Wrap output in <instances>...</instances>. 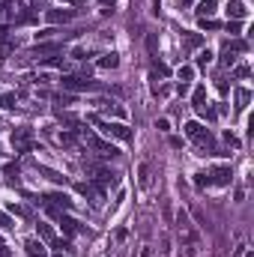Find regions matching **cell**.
Instances as JSON below:
<instances>
[{
	"label": "cell",
	"instance_id": "obj_1",
	"mask_svg": "<svg viewBox=\"0 0 254 257\" xmlns=\"http://www.w3.org/2000/svg\"><path fill=\"white\" fill-rule=\"evenodd\" d=\"M176 230H179V239L186 242V251H189V257H195L198 251H200V236L192 230V222H189V215L179 209V215H176Z\"/></svg>",
	"mask_w": 254,
	"mask_h": 257
},
{
	"label": "cell",
	"instance_id": "obj_2",
	"mask_svg": "<svg viewBox=\"0 0 254 257\" xmlns=\"http://www.w3.org/2000/svg\"><path fill=\"white\" fill-rule=\"evenodd\" d=\"M230 179H233V171L230 165H219V168H212L209 173H198L195 182L200 189H209V186H230Z\"/></svg>",
	"mask_w": 254,
	"mask_h": 257
},
{
	"label": "cell",
	"instance_id": "obj_3",
	"mask_svg": "<svg viewBox=\"0 0 254 257\" xmlns=\"http://www.w3.org/2000/svg\"><path fill=\"white\" fill-rule=\"evenodd\" d=\"M183 129H186V135H189V138H192V141L200 146V150H209L212 156H225V153L219 150V146L212 143V135H209V129H203L200 123H195V120H192V123H186Z\"/></svg>",
	"mask_w": 254,
	"mask_h": 257
},
{
	"label": "cell",
	"instance_id": "obj_4",
	"mask_svg": "<svg viewBox=\"0 0 254 257\" xmlns=\"http://www.w3.org/2000/svg\"><path fill=\"white\" fill-rule=\"evenodd\" d=\"M81 141L90 146V150H96L102 159H117V156H120V150H117V146H114L111 141H102V138H96L90 129H81Z\"/></svg>",
	"mask_w": 254,
	"mask_h": 257
},
{
	"label": "cell",
	"instance_id": "obj_5",
	"mask_svg": "<svg viewBox=\"0 0 254 257\" xmlns=\"http://www.w3.org/2000/svg\"><path fill=\"white\" fill-rule=\"evenodd\" d=\"M90 120H93V123L108 135V138H117V141H126V143L135 138V132H132L126 123H108V120H102V117H96V114H90Z\"/></svg>",
	"mask_w": 254,
	"mask_h": 257
},
{
	"label": "cell",
	"instance_id": "obj_6",
	"mask_svg": "<svg viewBox=\"0 0 254 257\" xmlns=\"http://www.w3.org/2000/svg\"><path fill=\"white\" fill-rule=\"evenodd\" d=\"M60 84H63V90H72V93H90V90H99L96 81L81 78V75H66V78H60Z\"/></svg>",
	"mask_w": 254,
	"mask_h": 257
},
{
	"label": "cell",
	"instance_id": "obj_7",
	"mask_svg": "<svg viewBox=\"0 0 254 257\" xmlns=\"http://www.w3.org/2000/svg\"><path fill=\"white\" fill-rule=\"evenodd\" d=\"M12 146H15V153H30L33 150V132L30 129H15L12 132Z\"/></svg>",
	"mask_w": 254,
	"mask_h": 257
},
{
	"label": "cell",
	"instance_id": "obj_8",
	"mask_svg": "<svg viewBox=\"0 0 254 257\" xmlns=\"http://www.w3.org/2000/svg\"><path fill=\"white\" fill-rule=\"evenodd\" d=\"M227 15H230V21H242L248 15V3L245 0H227Z\"/></svg>",
	"mask_w": 254,
	"mask_h": 257
},
{
	"label": "cell",
	"instance_id": "obj_9",
	"mask_svg": "<svg viewBox=\"0 0 254 257\" xmlns=\"http://www.w3.org/2000/svg\"><path fill=\"white\" fill-rule=\"evenodd\" d=\"M45 18H48L51 24H66V21L75 18V9H48Z\"/></svg>",
	"mask_w": 254,
	"mask_h": 257
},
{
	"label": "cell",
	"instance_id": "obj_10",
	"mask_svg": "<svg viewBox=\"0 0 254 257\" xmlns=\"http://www.w3.org/2000/svg\"><path fill=\"white\" fill-rule=\"evenodd\" d=\"M45 203H51V206H63V209H72V206H75V203H72V198L69 195H60V192H51L48 198H45Z\"/></svg>",
	"mask_w": 254,
	"mask_h": 257
},
{
	"label": "cell",
	"instance_id": "obj_11",
	"mask_svg": "<svg viewBox=\"0 0 254 257\" xmlns=\"http://www.w3.org/2000/svg\"><path fill=\"white\" fill-rule=\"evenodd\" d=\"M24 251H27V257H48V248L39 239H27L24 242Z\"/></svg>",
	"mask_w": 254,
	"mask_h": 257
},
{
	"label": "cell",
	"instance_id": "obj_12",
	"mask_svg": "<svg viewBox=\"0 0 254 257\" xmlns=\"http://www.w3.org/2000/svg\"><path fill=\"white\" fill-rule=\"evenodd\" d=\"M102 111H108V114H114V117H126V108L123 105H117V102H108V99H99L96 102Z\"/></svg>",
	"mask_w": 254,
	"mask_h": 257
},
{
	"label": "cell",
	"instance_id": "obj_13",
	"mask_svg": "<svg viewBox=\"0 0 254 257\" xmlns=\"http://www.w3.org/2000/svg\"><path fill=\"white\" fill-rule=\"evenodd\" d=\"M215 9H219V0H200V3H198V15L200 18H209Z\"/></svg>",
	"mask_w": 254,
	"mask_h": 257
},
{
	"label": "cell",
	"instance_id": "obj_14",
	"mask_svg": "<svg viewBox=\"0 0 254 257\" xmlns=\"http://www.w3.org/2000/svg\"><path fill=\"white\" fill-rule=\"evenodd\" d=\"M54 51H60V45H57V42H45V45H39V42H36L33 57H45V54H54Z\"/></svg>",
	"mask_w": 254,
	"mask_h": 257
},
{
	"label": "cell",
	"instance_id": "obj_15",
	"mask_svg": "<svg viewBox=\"0 0 254 257\" xmlns=\"http://www.w3.org/2000/svg\"><path fill=\"white\" fill-rule=\"evenodd\" d=\"M120 66V54H105V57H99V69H117Z\"/></svg>",
	"mask_w": 254,
	"mask_h": 257
},
{
	"label": "cell",
	"instance_id": "obj_16",
	"mask_svg": "<svg viewBox=\"0 0 254 257\" xmlns=\"http://www.w3.org/2000/svg\"><path fill=\"white\" fill-rule=\"evenodd\" d=\"M183 45H186V48H200V45H203V36H200V33H186V36H183Z\"/></svg>",
	"mask_w": 254,
	"mask_h": 257
},
{
	"label": "cell",
	"instance_id": "obj_17",
	"mask_svg": "<svg viewBox=\"0 0 254 257\" xmlns=\"http://www.w3.org/2000/svg\"><path fill=\"white\" fill-rule=\"evenodd\" d=\"M176 78H179V84H189L195 78V66H179L176 69Z\"/></svg>",
	"mask_w": 254,
	"mask_h": 257
},
{
	"label": "cell",
	"instance_id": "obj_18",
	"mask_svg": "<svg viewBox=\"0 0 254 257\" xmlns=\"http://www.w3.org/2000/svg\"><path fill=\"white\" fill-rule=\"evenodd\" d=\"M39 173H42V176H48L51 182H60V186L66 182V176H63V173H57V171H51V168H45V165H39Z\"/></svg>",
	"mask_w": 254,
	"mask_h": 257
},
{
	"label": "cell",
	"instance_id": "obj_19",
	"mask_svg": "<svg viewBox=\"0 0 254 257\" xmlns=\"http://www.w3.org/2000/svg\"><path fill=\"white\" fill-rule=\"evenodd\" d=\"M36 233H39V236H42V239H45L48 245H51V242L57 239V236H54V230H51L48 225H42V222H39V225H36Z\"/></svg>",
	"mask_w": 254,
	"mask_h": 257
},
{
	"label": "cell",
	"instance_id": "obj_20",
	"mask_svg": "<svg viewBox=\"0 0 254 257\" xmlns=\"http://www.w3.org/2000/svg\"><path fill=\"white\" fill-rule=\"evenodd\" d=\"M225 51H230V54H239V51H248V45H245L242 39H230V42H225Z\"/></svg>",
	"mask_w": 254,
	"mask_h": 257
},
{
	"label": "cell",
	"instance_id": "obj_21",
	"mask_svg": "<svg viewBox=\"0 0 254 257\" xmlns=\"http://www.w3.org/2000/svg\"><path fill=\"white\" fill-rule=\"evenodd\" d=\"M236 111H245V108H248V102H251V93L248 90H236Z\"/></svg>",
	"mask_w": 254,
	"mask_h": 257
},
{
	"label": "cell",
	"instance_id": "obj_22",
	"mask_svg": "<svg viewBox=\"0 0 254 257\" xmlns=\"http://www.w3.org/2000/svg\"><path fill=\"white\" fill-rule=\"evenodd\" d=\"M192 102H195V108H203V105H206V90H203V87H195Z\"/></svg>",
	"mask_w": 254,
	"mask_h": 257
},
{
	"label": "cell",
	"instance_id": "obj_23",
	"mask_svg": "<svg viewBox=\"0 0 254 257\" xmlns=\"http://www.w3.org/2000/svg\"><path fill=\"white\" fill-rule=\"evenodd\" d=\"M138 179H141V189L150 186V165H141L138 168Z\"/></svg>",
	"mask_w": 254,
	"mask_h": 257
},
{
	"label": "cell",
	"instance_id": "obj_24",
	"mask_svg": "<svg viewBox=\"0 0 254 257\" xmlns=\"http://www.w3.org/2000/svg\"><path fill=\"white\" fill-rule=\"evenodd\" d=\"M57 141H60L63 146H75V143H78V135H75V132H60Z\"/></svg>",
	"mask_w": 254,
	"mask_h": 257
},
{
	"label": "cell",
	"instance_id": "obj_25",
	"mask_svg": "<svg viewBox=\"0 0 254 257\" xmlns=\"http://www.w3.org/2000/svg\"><path fill=\"white\" fill-rule=\"evenodd\" d=\"M0 108H3V111L15 108V93H0Z\"/></svg>",
	"mask_w": 254,
	"mask_h": 257
},
{
	"label": "cell",
	"instance_id": "obj_26",
	"mask_svg": "<svg viewBox=\"0 0 254 257\" xmlns=\"http://www.w3.org/2000/svg\"><path fill=\"white\" fill-rule=\"evenodd\" d=\"M143 45H147V51H150V54H156V51H159V36H156V33H147Z\"/></svg>",
	"mask_w": 254,
	"mask_h": 257
},
{
	"label": "cell",
	"instance_id": "obj_27",
	"mask_svg": "<svg viewBox=\"0 0 254 257\" xmlns=\"http://www.w3.org/2000/svg\"><path fill=\"white\" fill-rule=\"evenodd\" d=\"M212 57H215V54H212L209 48H203V51H198V57H195V60H198V66H209V63H212Z\"/></svg>",
	"mask_w": 254,
	"mask_h": 257
},
{
	"label": "cell",
	"instance_id": "obj_28",
	"mask_svg": "<svg viewBox=\"0 0 254 257\" xmlns=\"http://www.w3.org/2000/svg\"><path fill=\"white\" fill-rule=\"evenodd\" d=\"M198 114H200L203 120H215V117H219V111H215V108H206V105H203V108H198Z\"/></svg>",
	"mask_w": 254,
	"mask_h": 257
},
{
	"label": "cell",
	"instance_id": "obj_29",
	"mask_svg": "<svg viewBox=\"0 0 254 257\" xmlns=\"http://www.w3.org/2000/svg\"><path fill=\"white\" fill-rule=\"evenodd\" d=\"M3 173H6V179H15L18 176V165H3Z\"/></svg>",
	"mask_w": 254,
	"mask_h": 257
},
{
	"label": "cell",
	"instance_id": "obj_30",
	"mask_svg": "<svg viewBox=\"0 0 254 257\" xmlns=\"http://www.w3.org/2000/svg\"><path fill=\"white\" fill-rule=\"evenodd\" d=\"M222 24H215V21H209V18H200V30H219Z\"/></svg>",
	"mask_w": 254,
	"mask_h": 257
},
{
	"label": "cell",
	"instance_id": "obj_31",
	"mask_svg": "<svg viewBox=\"0 0 254 257\" xmlns=\"http://www.w3.org/2000/svg\"><path fill=\"white\" fill-rule=\"evenodd\" d=\"M42 66H63V57H42Z\"/></svg>",
	"mask_w": 254,
	"mask_h": 257
},
{
	"label": "cell",
	"instance_id": "obj_32",
	"mask_svg": "<svg viewBox=\"0 0 254 257\" xmlns=\"http://www.w3.org/2000/svg\"><path fill=\"white\" fill-rule=\"evenodd\" d=\"M156 129H159V132H170V120H165V117L156 120Z\"/></svg>",
	"mask_w": 254,
	"mask_h": 257
},
{
	"label": "cell",
	"instance_id": "obj_33",
	"mask_svg": "<svg viewBox=\"0 0 254 257\" xmlns=\"http://www.w3.org/2000/svg\"><path fill=\"white\" fill-rule=\"evenodd\" d=\"M153 69H156V72H159V75H170V69H168V66H165V63H159V60H156V63H153Z\"/></svg>",
	"mask_w": 254,
	"mask_h": 257
},
{
	"label": "cell",
	"instance_id": "obj_34",
	"mask_svg": "<svg viewBox=\"0 0 254 257\" xmlns=\"http://www.w3.org/2000/svg\"><path fill=\"white\" fill-rule=\"evenodd\" d=\"M236 63V57L230 54V51H225V57H222V66H233Z\"/></svg>",
	"mask_w": 254,
	"mask_h": 257
},
{
	"label": "cell",
	"instance_id": "obj_35",
	"mask_svg": "<svg viewBox=\"0 0 254 257\" xmlns=\"http://www.w3.org/2000/svg\"><path fill=\"white\" fill-rule=\"evenodd\" d=\"M0 228H12V218L6 212H0Z\"/></svg>",
	"mask_w": 254,
	"mask_h": 257
},
{
	"label": "cell",
	"instance_id": "obj_36",
	"mask_svg": "<svg viewBox=\"0 0 254 257\" xmlns=\"http://www.w3.org/2000/svg\"><path fill=\"white\" fill-rule=\"evenodd\" d=\"M225 141H227L230 146H239V141H236V135H233V132H225Z\"/></svg>",
	"mask_w": 254,
	"mask_h": 257
},
{
	"label": "cell",
	"instance_id": "obj_37",
	"mask_svg": "<svg viewBox=\"0 0 254 257\" xmlns=\"http://www.w3.org/2000/svg\"><path fill=\"white\" fill-rule=\"evenodd\" d=\"M57 30H39V33H36V39H48V36H54Z\"/></svg>",
	"mask_w": 254,
	"mask_h": 257
},
{
	"label": "cell",
	"instance_id": "obj_38",
	"mask_svg": "<svg viewBox=\"0 0 254 257\" xmlns=\"http://www.w3.org/2000/svg\"><path fill=\"white\" fill-rule=\"evenodd\" d=\"M236 75H239V78H248V75H251V69H248V66H239V69H236Z\"/></svg>",
	"mask_w": 254,
	"mask_h": 257
},
{
	"label": "cell",
	"instance_id": "obj_39",
	"mask_svg": "<svg viewBox=\"0 0 254 257\" xmlns=\"http://www.w3.org/2000/svg\"><path fill=\"white\" fill-rule=\"evenodd\" d=\"M227 30H230V33H239V30H242V24H239V21H230V24H227Z\"/></svg>",
	"mask_w": 254,
	"mask_h": 257
},
{
	"label": "cell",
	"instance_id": "obj_40",
	"mask_svg": "<svg viewBox=\"0 0 254 257\" xmlns=\"http://www.w3.org/2000/svg\"><path fill=\"white\" fill-rule=\"evenodd\" d=\"M227 90H230V84L225 78H219V93H227Z\"/></svg>",
	"mask_w": 254,
	"mask_h": 257
},
{
	"label": "cell",
	"instance_id": "obj_41",
	"mask_svg": "<svg viewBox=\"0 0 254 257\" xmlns=\"http://www.w3.org/2000/svg\"><path fill=\"white\" fill-rule=\"evenodd\" d=\"M0 257H9V248H6L3 242H0Z\"/></svg>",
	"mask_w": 254,
	"mask_h": 257
},
{
	"label": "cell",
	"instance_id": "obj_42",
	"mask_svg": "<svg viewBox=\"0 0 254 257\" xmlns=\"http://www.w3.org/2000/svg\"><path fill=\"white\" fill-rule=\"evenodd\" d=\"M99 3H102V6H111V9H114V0H99Z\"/></svg>",
	"mask_w": 254,
	"mask_h": 257
},
{
	"label": "cell",
	"instance_id": "obj_43",
	"mask_svg": "<svg viewBox=\"0 0 254 257\" xmlns=\"http://www.w3.org/2000/svg\"><path fill=\"white\" fill-rule=\"evenodd\" d=\"M179 3H183V6H192V3H195V0H179Z\"/></svg>",
	"mask_w": 254,
	"mask_h": 257
},
{
	"label": "cell",
	"instance_id": "obj_44",
	"mask_svg": "<svg viewBox=\"0 0 254 257\" xmlns=\"http://www.w3.org/2000/svg\"><path fill=\"white\" fill-rule=\"evenodd\" d=\"M42 3H48V0H42Z\"/></svg>",
	"mask_w": 254,
	"mask_h": 257
},
{
	"label": "cell",
	"instance_id": "obj_45",
	"mask_svg": "<svg viewBox=\"0 0 254 257\" xmlns=\"http://www.w3.org/2000/svg\"><path fill=\"white\" fill-rule=\"evenodd\" d=\"M57 257H63V254H57Z\"/></svg>",
	"mask_w": 254,
	"mask_h": 257
}]
</instances>
